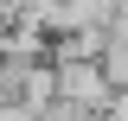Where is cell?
<instances>
[{
  "label": "cell",
  "instance_id": "6da1fadb",
  "mask_svg": "<svg viewBox=\"0 0 128 121\" xmlns=\"http://www.w3.org/2000/svg\"><path fill=\"white\" fill-rule=\"evenodd\" d=\"M51 96H58V102H70V108L102 115V108H109V96H115V83L102 76V64H96V58H58V64H51Z\"/></svg>",
  "mask_w": 128,
  "mask_h": 121
}]
</instances>
